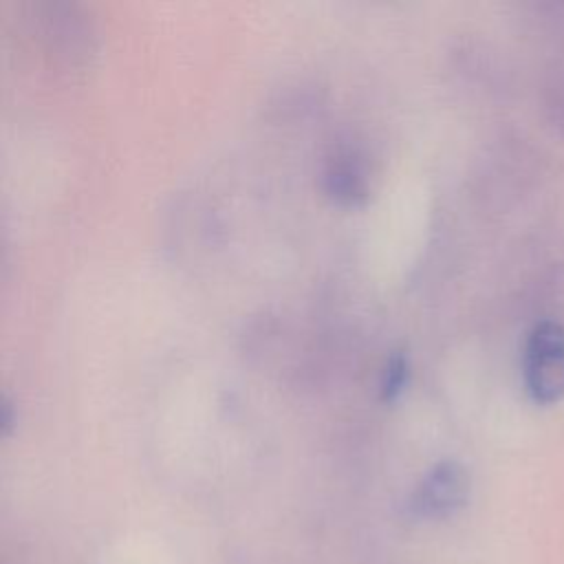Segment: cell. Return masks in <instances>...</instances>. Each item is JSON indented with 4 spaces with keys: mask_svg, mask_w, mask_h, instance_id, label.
Returning a JSON list of instances; mask_svg holds the SVG:
<instances>
[{
    "mask_svg": "<svg viewBox=\"0 0 564 564\" xmlns=\"http://www.w3.org/2000/svg\"><path fill=\"white\" fill-rule=\"evenodd\" d=\"M408 379H410V357H408V352L392 350L386 357L381 375H379L381 399H386V401L397 399L403 392V388L408 386Z\"/></svg>",
    "mask_w": 564,
    "mask_h": 564,
    "instance_id": "4",
    "label": "cell"
},
{
    "mask_svg": "<svg viewBox=\"0 0 564 564\" xmlns=\"http://www.w3.org/2000/svg\"><path fill=\"white\" fill-rule=\"evenodd\" d=\"M326 192L341 203H359L368 194L364 161L352 150L335 152L324 167Z\"/></svg>",
    "mask_w": 564,
    "mask_h": 564,
    "instance_id": "3",
    "label": "cell"
},
{
    "mask_svg": "<svg viewBox=\"0 0 564 564\" xmlns=\"http://www.w3.org/2000/svg\"><path fill=\"white\" fill-rule=\"evenodd\" d=\"M469 498V474L458 460H438L405 498V513L414 520H445Z\"/></svg>",
    "mask_w": 564,
    "mask_h": 564,
    "instance_id": "2",
    "label": "cell"
},
{
    "mask_svg": "<svg viewBox=\"0 0 564 564\" xmlns=\"http://www.w3.org/2000/svg\"><path fill=\"white\" fill-rule=\"evenodd\" d=\"M522 379L535 403L551 405L564 397V326L553 319L538 322L522 357Z\"/></svg>",
    "mask_w": 564,
    "mask_h": 564,
    "instance_id": "1",
    "label": "cell"
}]
</instances>
